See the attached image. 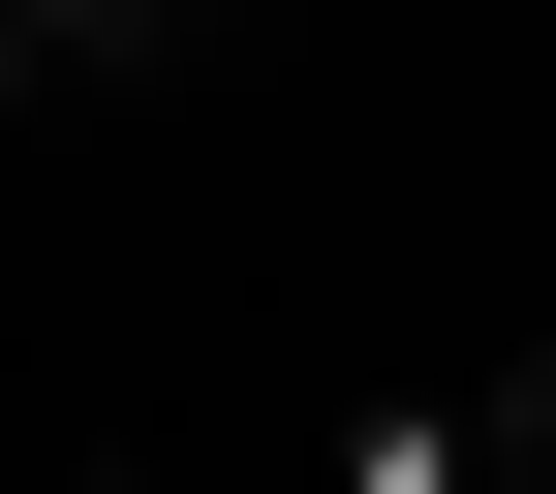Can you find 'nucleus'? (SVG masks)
Wrapping results in <instances>:
<instances>
[{
  "label": "nucleus",
  "mask_w": 556,
  "mask_h": 494,
  "mask_svg": "<svg viewBox=\"0 0 556 494\" xmlns=\"http://www.w3.org/2000/svg\"><path fill=\"white\" fill-rule=\"evenodd\" d=\"M0 62H31V0H0Z\"/></svg>",
  "instance_id": "obj_1"
}]
</instances>
